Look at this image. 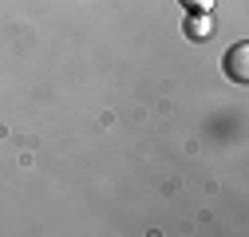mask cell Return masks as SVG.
Returning a JSON list of instances; mask_svg holds the SVG:
<instances>
[{
	"label": "cell",
	"instance_id": "1",
	"mask_svg": "<svg viewBox=\"0 0 249 237\" xmlns=\"http://www.w3.org/2000/svg\"><path fill=\"white\" fill-rule=\"evenodd\" d=\"M226 71H230V79H237V83H245L249 79V44L241 40V44H233L230 51H226V64H222Z\"/></svg>",
	"mask_w": 249,
	"mask_h": 237
},
{
	"label": "cell",
	"instance_id": "2",
	"mask_svg": "<svg viewBox=\"0 0 249 237\" xmlns=\"http://www.w3.org/2000/svg\"><path fill=\"white\" fill-rule=\"evenodd\" d=\"M186 36L190 40H202V36H210V12H190V20H186Z\"/></svg>",
	"mask_w": 249,
	"mask_h": 237
},
{
	"label": "cell",
	"instance_id": "3",
	"mask_svg": "<svg viewBox=\"0 0 249 237\" xmlns=\"http://www.w3.org/2000/svg\"><path fill=\"white\" fill-rule=\"evenodd\" d=\"M182 8H190V12H210L213 0H182Z\"/></svg>",
	"mask_w": 249,
	"mask_h": 237
}]
</instances>
